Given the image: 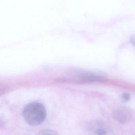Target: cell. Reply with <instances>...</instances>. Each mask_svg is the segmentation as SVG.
Segmentation results:
<instances>
[{
	"label": "cell",
	"instance_id": "cell-1",
	"mask_svg": "<svg viewBox=\"0 0 135 135\" xmlns=\"http://www.w3.org/2000/svg\"><path fill=\"white\" fill-rule=\"evenodd\" d=\"M22 116L30 126L36 127L44 122L46 118L45 106L40 102H32L26 105L22 110Z\"/></svg>",
	"mask_w": 135,
	"mask_h": 135
},
{
	"label": "cell",
	"instance_id": "cell-3",
	"mask_svg": "<svg viewBox=\"0 0 135 135\" xmlns=\"http://www.w3.org/2000/svg\"><path fill=\"white\" fill-rule=\"evenodd\" d=\"M115 120L121 123H125L130 121L132 117V113L128 109L120 107L115 109L112 113Z\"/></svg>",
	"mask_w": 135,
	"mask_h": 135
},
{
	"label": "cell",
	"instance_id": "cell-2",
	"mask_svg": "<svg viewBox=\"0 0 135 135\" xmlns=\"http://www.w3.org/2000/svg\"><path fill=\"white\" fill-rule=\"evenodd\" d=\"M85 131L86 135H115L108 125L97 120L87 122L85 125Z\"/></svg>",
	"mask_w": 135,
	"mask_h": 135
},
{
	"label": "cell",
	"instance_id": "cell-7",
	"mask_svg": "<svg viewBox=\"0 0 135 135\" xmlns=\"http://www.w3.org/2000/svg\"><path fill=\"white\" fill-rule=\"evenodd\" d=\"M131 42L133 46L135 47V35L132 36L131 39Z\"/></svg>",
	"mask_w": 135,
	"mask_h": 135
},
{
	"label": "cell",
	"instance_id": "cell-6",
	"mask_svg": "<svg viewBox=\"0 0 135 135\" xmlns=\"http://www.w3.org/2000/svg\"><path fill=\"white\" fill-rule=\"evenodd\" d=\"M122 98H123V100L125 101H128L130 100V98H131V96H130V94L128 93H124L123 94L122 96Z\"/></svg>",
	"mask_w": 135,
	"mask_h": 135
},
{
	"label": "cell",
	"instance_id": "cell-4",
	"mask_svg": "<svg viewBox=\"0 0 135 135\" xmlns=\"http://www.w3.org/2000/svg\"><path fill=\"white\" fill-rule=\"evenodd\" d=\"M35 135H59L58 132L52 129H45L42 130Z\"/></svg>",
	"mask_w": 135,
	"mask_h": 135
},
{
	"label": "cell",
	"instance_id": "cell-5",
	"mask_svg": "<svg viewBox=\"0 0 135 135\" xmlns=\"http://www.w3.org/2000/svg\"><path fill=\"white\" fill-rule=\"evenodd\" d=\"M7 90V86L4 84L0 83V95L5 93Z\"/></svg>",
	"mask_w": 135,
	"mask_h": 135
}]
</instances>
